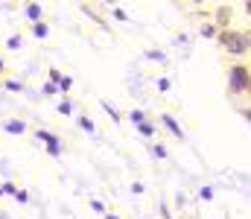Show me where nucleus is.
I'll return each mask as SVG.
<instances>
[{
    "instance_id": "obj_1",
    "label": "nucleus",
    "mask_w": 251,
    "mask_h": 219,
    "mask_svg": "<svg viewBox=\"0 0 251 219\" xmlns=\"http://www.w3.org/2000/svg\"><path fill=\"white\" fill-rule=\"evenodd\" d=\"M216 44L222 47V53L225 56H231V59H243V56H249V41H246V35H243V29H219L216 32Z\"/></svg>"
},
{
    "instance_id": "obj_2",
    "label": "nucleus",
    "mask_w": 251,
    "mask_h": 219,
    "mask_svg": "<svg viewBox=\"0 0 251 219\" xmlns=\"http://www.w3.org/2000/svg\"><path fill=\"white\" fill-rule=\"evenodd\" d=\"M251 88V68L246 62H234L228 68V91L231 94H249Z\"/></svg>"
},
{
    "instance_id": "obj_3",
    "label": "nucleus",
    "mask_w": 251,
    "mask_h": 219,
    "mask_svg": "<svg viewBox=\"0 0 251 219\" xmlns=\"http://www.w3.org/2000/svg\"><path fill=\"white\" fill-rule=\"evenodd\" d=\"M213 15H216V29H231V18H234L231 6H216Z\"/></svg>"
},
{
    "instance_id": "obj_4",
    "label": "nucleus",
    "mask_w": 251,
    "mask_h": 219,
    "mask_svg": "<svg viewBox=\"0 0 251 219\" xmlns=\"http://www.w3.org/2000/svg\"><path fill=\"white\" fill-rule=\"evenodd\" d=\"M26 15H29V18H32V21H35V24H38V18H41V9H38V6H32V3H29V6H26Z\"/></svg>"
},
{
    "instance_id": "obj_5",
    "label": "nucleus",
    "mask_w": 251,
    "mask_h": 219,
    "mask_svg": "<svg viewBox=\"0 0 251 219\" xmlns=\"http://www.w3.org/2000/svg\"><path fill=\"white\" fill-rule=\"evenodd\" d=\"M161 120H164V123H167V126H170V129H173V132H176V135H178V138H181V129H178V126H176V120H173V117H170V114H164V117H161Z\"/></svg>"
},
{
    "instance_id": "obj_6",
    "label": "nucleus",
    "mask_w": 251,
    "mask_h": 219,
    "mask_svg": "<svg viewBox=\"0 0 251 219\" xmlns=\"http://www.w3.org/2000/svg\"><path fill=\"white\" fill-rule=\"evenodd\" d=\"M201 32H204V35H210V38H216V32H219V29H216V24H204V26H201Z\"/></svg>"
},
{
    "instance_id": "obj_7",
    "label": "nucleus",
    "mask_w": 251,
    "mask_h": 219,
    "mask_svg": "<svg viewBox=\"0 0 251 219\" xmlns=\"http://www.w3.org/2000/svg\"><path fill=\"white\" fill-rule=\"evenodd\" d=\"M6 132H15V135H21V132H24V123H6Z\"/></svg>"
},
{
    "instance_id": "obj_8",
    "label": "nucleus",
    "mask_w": 251,
    "mask_h": 219,
    "mask_svg": "<svg viewBox=\"0 0 251 219\" xmlns=\"http://www.w3.org/2000/svg\"><path fill=\"white\" fill-rule=\"evenodd\" d=\"M140 135L152 138V135H155V126H149V123H140Z\"/></svg>"
},
{
    "instance_id": "obj_9",
    "label": "nucleus",
    "mask_w": 251,
    "mask_h": 219,
    "mask_svg": "<svg viewBox=\"0 0 251 219\" xmlns=\"http://www.w3.org/2000/svg\"><path fill=\"white\" fill-rule=\"evenodd\" d=\"M32 32H35V35H47V26H44V24H41V21H38V24H35V26H32Z\"/></svg>"
},
{
    "instance_id": "obj_10",
    "label": "nucleus",
    "mask_w": 251,
    "mask_h": 219,
    "mask_svg": "<svg viewBox=\"0 0 251 219\" xmlns=\"http://www.w3.org/2000/svg\"><path fill=\"white\" fill-rule=\"evenodd\" d=\"M50 79H53V82H62L64 76H62V73H59V71H56V68H53V71H50Z\"/></svg>"
},
{
    "instance_id": "obj_11",
    "label": "nucleus",
    "mask_w": 251,
    "mask_h": 219,
    "mask_svg": "<svg viewBox=\"0 0 251 219\" xmlns=\"http://www.w3.org/2000/svg\"><path fill=\"white\" fill-rule=\"evenodd\" d=\"M243 35H246V41H249V50H251V26H249V29H243Z\"/></svg>"
},
{
    "instance_id": "obj_12",
    "label": "nucleus",
    "mask_w": 251,
    "mask_h": 219,
    "mask_svg": "<svg viewBox=\"0 0 251 219\" xmlns=\"http://www.w3.org/2000/svg\"><path fill=\"white\" fill-rule=\"evenodd\" d=\"M246 15H249V18H251V0H249V3H246Z\"/></svg>"
},
{
    "instance_id": "obj_13",
    "label": "nucleus",
    "mask_w": 251,
    "mask_h": 219,
    "mask_svg": "<svg viewBox=\"0 0 251 219\" xmlns=\"http://www.w3.org/2000/svg\"><path fill=\"white\" fill-rule=\"evenodd\" d=\"M0 73H6V62L3 59H0Z\"/></svg>"
},
{
    "instance_id": "obj_14",
    "label": "nucleus",
    "mask_w": 251,
    "mask_h": 219,
    "mask_svg": "<svg viewBox=\"0 0 251 219\" xmlns=\"http://www.w3.org/2000/svg\"><path fill=\"white\" fill-rule=\"evenodd\" d=\"M246 117H249V120H251V111H246Z\"/></svg>"
}]
</instances>
